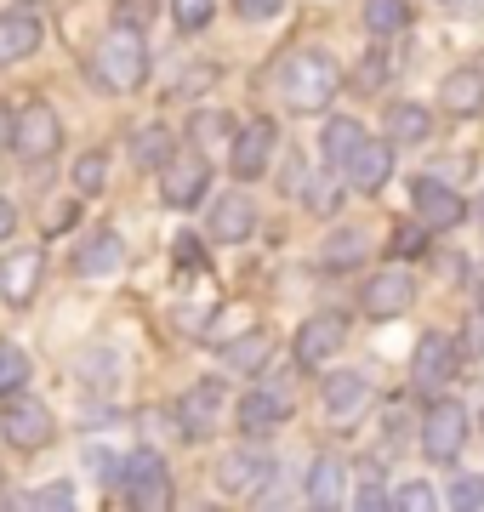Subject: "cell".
Wrapping results in <instances>:
<instances>
[{"label":"cell","instance_id":"d4e9b609","mask_svg":"<svg viewBox=\"0 0 484 512\" xmlns=\"http://www.w3.org/2000/svg\"><path fill=\"white\" fill-rule=\"evenodd\" d=\"M171 154H177V137H171L160 120H154V126H137V131H131V160L143 165V171H166Z\"/></svg>","mask_w":484,"mask_h":512},{"label":"cell","instance_id":"d6986e66","mask_svg":"<svg viewBox=\"0 0 484 512\" xmlns=\"http://www.w3.org/2000/svg\"><path fill=\"white\" fill-rule=\"evenodd\" d=\"M251 228H257V205L245 200V194L211 200V239L217 245H240V239H251Z\"/></svg>","mask_w":484,"mask_h":512},{"label":"cell","instance_id":"ab89813d","mask_svg":"<svg viewBox=\"0 0 484 512\" xmlns=\"http://www.w3.org/2000/svg\"><path fill=\"white\" fill-rule=\"evenodd\" d=\"M393 507H405V512H428V507H433V490H428V484H405V490L393 495Z\"/></svg>","mask_w":484,"mask_h":512},{"label":"cell","instance_id":"681fc988","mask_svg":"<svg viewBox=\"0 0 484 512\" xmlns=\"http://www.w3.org/2000/svg\"><path fill=\"white\" fill-rule=\"evenodd\" d=\"M0 495H6V473H0Z\"/></svg>","mask_w":484,"mask_h":512},{"label":"cell","instance_id":"4316f807","mask_svg":"<svg viewBox=\"0 0 484 512\" xmlns=\"http://www.w3.org/2000/svg\"><path fill=\"white\" fill-rule=\"evenodd\" d=\"M433 137V114L422 103H393L388 114V143H428Z\"/></svg>","mask_w":484,"mask_h":512},{"label":"cell","instance_id":"bcb514c9","mask_svg":"<svg viewBox=\"0 0 484 512\" xmlns=\"http://www.w3.org/2000/svg\"><path fill=\"white\" fill-rule=\"evenodd\" d=\"M12 234H18V205H12L6 194H0V245H6Z\"/></svg>","mask_w":484,"mask_h":512},{"label":"cell","instance_id":"4dcf8cb0","mask_svg":"<svg viewBox=\"0 0 484 512\" xmlns=\"http://www.w3.org/2000/svg\"><path fill=\"white\" fill-rule=\"evenodd\" d=\"M75 376H86L92 387L120 382V353H114V348H86V353H75Z\"/></svg>","mask_w":484,"mask_h":512},{"label":"cell","instance_id":"484cf974","mask_svg":"<svg viewBox=\"0 0 484 512\" xmlns=\"http://www.w3.org/2000/svg\"><path fill=\"white\" fill-rule=\"evenodd\" d=\"M439 97H445L450 114H479L484 109V69H456Z\"/></svg>","mask_w":484,"mask_h":512},{"label":"cell","instance_id":"3957f363","mask_svg":"<svg viewBox=\"0 0 484 512\" xmlns=\"http://www.w3.org/2000/svg\"><path fill=\"white\" fill-rule=\"evenodd\" d=\"M0 439L12 450H46L57 439V416L40 399H29V393H12L6 410H0Z\"/></svg>","mask_w":484,"mask_h":512},{"label":"cell","instance_id":"9c48e42d","mask_svg":"<svg viewBox=\"0 0 484 512\" xmlns=\"http://www.w3.org/2000/svg\"><path fill=\"white\" fill-rule=\"evenodd\" d=\"M274 143H280V131H274V120H245L240 131H234V143H228V165H234V177L240 183H251V177H262L268 171V160H274Z\"/></svg>","mask_w":484,"mask_h":512},{"label":"cell","instance_id":"74e56055","mask_svg":"<svg viewBox=\"0 0 484 512\" xmlns=\"http://www.w3.org/2000/svg\"><path fill=\"white\" fill-rule=\"evenodd\" d=\"M354 507H388V495H382V473H376V467H365V473H359V495H354Z\"/></svg>","mask_w":484,"mask_h":512},{"label":"cell","instance_id":"ee69618b","mask_svg":"<svg viewBox=\"0 0 484 512\" xmlns=\"http://www.w3.org/2000/svg\"><path fill=\"white\" fill-rule=\"evenodd\" d=\"M171 251H177V262H183V268H200V239H194V234H177V245H171Z\"/></svg>","mask_w":484,"mask_h":512},{"label":"cell","instance_id":"83f0119b","mask_svg":"<svg viewBox=\"0 0 484 512\" xmlns=\"http://www.w3.org/2000/svg\"><path fill=\"white\" fill-rule=\"evenodd\" d=\"M69 183H75L80 200L103 194V183H109V154H103V148H86V154L75 160V171H69Z\"/></svg>","mask_w":484,"mask_h":512},{"label":"cell","instance_id":"5bb4252c","mask_svg":"<svg viewBox=\"0 0 484 512\" xmlns=\"http://www.w3.org/2000/svg\"><path fill=\"white\" fill-rule=\"evenodd\" d=\"M416 302V279L405 268H382V274L365 285V313L371 319H399V313Z\"/></svg>","mask_w":484,"mask_h":512},{"label":"cell","instance_id":"d6a6232c","mask_svg":"<svg viewBox=\"0 0 484 512\" xmlns=\"http://www.w3.org/2000/svg\"><path fill=\"white\" fill-rule=\"evenodd\" d=\"M194 143H200V148H211V143H234V120H228L223 109L194 114Z\"/></svg>","mask_w":484,"mask_h":512},{"label":"cell","instance_id":"277c9868","mask_svg":"<svg viewBox=\"0 0 484 512\" xmlns=\"http://www.w3.org/2000/svg\"><path fill=\"white\" fill-rule=\"evenodd\" d=\"M274 478H280V467L262 456V450H228L217 461V490L234 495V501H262Z\"/></svg>","mask_w":484,"mask_h":512},{"label":"cell","instance_id":"603a6c76","mask_svg":"<svg viewBox=\"0 0 484 512\" xmlns=\"http://www.w3.org/2000/svg\"><path fill=\"white\" fill-rule=\"evenodd\" d=\"M342 484H348L342 456H319L308 467V507H342Z\"/></svg>","mask_w":484,"mask_h":512},{"label":"cell","instance_id":"4fadbf2b","mask_svg":"<svg viewBox=\"0 0 484 512\" xmlns=\"http://www.w3.org/2000/svg\"><path fill=\"white\" fill-rule=\"evenodd\" d=\"M40 274H46V251H12L6 256V268H0V302H12V308H29V296L40 291Z\"/></svg>","mask_w":484,"mask_h":512},{"label":"cell","instance_id":"7c38bea8","mask_svg":"<svg viewBox=\"0 0 484 512\" xmlns=\"http://www.w3.org/2000/svg\"><path fill=\"white\" fill-rule=\"evenodd\" d=\"M342 336H348V319H342V313H314V319L297 330V365L319 370L336 348H342Z\"/></svg>","mask_w":484,"mask_h":512},{"label":"cell","instance_id":"8d00e7d4","mask_svg":"<svg viewBox=\"0 0 484 512\" xmlns=\"http://www.w3.org/2000/svg\"><path fill=\"white\" fill-rule=\"evenodd\" d=\"M75 217H80V205H75V194H69V200H52L46 211H40V228H46V234H69Z\"/></svg>","mask_w":484,"mask_h":512},{"label":"cell","instance_id":"c3c4849f","mask_svg":"<svg viewBox=\"0 0 484 512\" xmlns=\"http://www.w3.org/2000/svg\"><path fill=\"white\" fill-rule=\"evenodd\" d=\"M12 143H18V114L0 103V148H12Z\"/></svg>","mask_w":484,"mask_h":512},{"label":"cell","instance_id":"f35d334b","mask_svg":"<svg viewBox=\"0 0 484 512\" xmlns=\"http://www.w3.org/2000/svg\"><path fill=\"white\" fill-rule=\"evenodd\" d=\"M382 80H388V63H382V57H365V63H359V74H354V86L359 92H376V86H382Z\"/></svg>","mask_w":484,"mask_h":512},{"label":"cell","instance_id":"60d3db41","mask_svg":"<svg viewBox=\"0 0 484 512\" xmlns=\"http://www.w3.org/2000/svg\"><path fill=\"white\" fill-rule=\"evenodd\" d=\"M285 0H234V12H240L245 23H262V18H274Z\"/></svg>","mask_w":484,"mask_h":512},{"label":"cell","instance_id":"7402d4cb","mask_svg":"<svg viewBox=\"0 0 484 512\" xmlns=\"http://www.w3.org/2000/svg\"><path fill=\"white\" fill-rule=\"evenodd\" d=\"M365 256H371V234H365V228H336V234L319 245V262H325L331 274H342V268H359Z\"/></svg>","mask_w":484,"mask_h":512},{"label":"cell","instance_id":"8fae6325","mask_svg":"<svg viewBox=\"0 0 484 512\" xmlns=\"http://www.w3.org/2000/svg\"><path fill=\"white\" fill-rule=\"evenodd\" d=\"M410 205H416V222L422 228H433V234H445V228H456V222L467 217V205L456 188L445 183H433V177H422V183L410 188Z\"/></svg>","mask_w":484,"mask_h":512},{"label":"cell","instance_id":"f1b7e54d","mask_svg":"<svg viewBox=\"0 0 484 512\" xmlns=\"http://www.w3.org/2000/svg\"><path fill=\"white\" fill-rule=\"evenodd\" d=\"M365 29H371V35H405L410 29V6L405 0H365Z\"/></svg>","mask_w":484,"mask_h":512},{"label":"cell","instance_id":"f6af8a7d","mask_svg":"<svg viewBox=\"0 0 484 512\" xmlns=\"http://www.w3.org/2000/svg\"><path fill=\"white\" fill-rule=\"evenodd\" d=\"M428 234H433V228H416V234L405 228V234L393 239V245H399V256H422V245H428Z\"/></svg>","mask_w":484,"mask_h":512},{"label":"cell","instance_id":"8992f818","mask_svg":"<svg viewBox=\"0 0 484 512\" xmlns=\"http://www.w3.org/2000/svg\"><path fill=\"white\" fill-rule=\"evenodd\" d=\"M467 444V410L456 399H433L428 416H422V450L433 461H456Z\"/></svg>","mask_w":484,"mask_h":512},{"label":"cell","instance_id":"ba28073f","mask_svg":"<svg viewBox=\"0 0 484 512\" xmlns=\"http://www.w3.org/2000/svg\"><path fill=\"white\" fill-rule=\"evenodd\" d=\"M29 165H46L63 148V120H57L52 103H29V109H18V143H12Z\"/></svg>","mask_w":484,"mask_h":512},{"label":"cell","instance_id":"7bdbcfd3","mask_svg":"<svg viewBox=\"0 0 484 512\" xmlns=\"http://www.w3.org/2000/svg\"><path fill=\"white\" fill-rule=\"evenodd\" d=\"M462 342H467V348H473V353L484 359V302H479L473 313H467V330H462Z\"/></svg>","mask_w":484,"mask_h":512},{"label":"cell","instance_id":"7a4b0ae2","mask_svg":"<svg viewBox=\"0 0 484 512\" xmlns=\"http://www.w3.org/2000/svg\"><path fill=\"white\" fill-rule=\"evenodd\" d=\"M336 86H342V74H336V63L325 52H297V57H285V69H280V92L285 103L297 114H319L325 103L336 97Z\"/></svg>","mask_w":484,"mask_h":512},{"label":"cell","instance_id":"cb8c5ba5","mask_svg":"<svg viewBox=\"0 0 484 512\" xmlns=\"http://www.w3.org/2000/svg\"><path fill=\"white\" fill-rule=\"evenodd\" d=\"M365 143V126L359 120H348V114H336V120H325V137H319V154H325V165H342L354 160V148Z\"/></svg>","mask_w":484,"mask_h":512},{"label":"cell","instance_id":"5b68a950","mask_svg":"<svg viewBox=\"0 0 484 512\" xmlns=\"http://www.w3.org/2000/svg\"><path fill=\"white\" fill-rule=\"evenodd\" d=\"M120 495L131 507H171V467L160 450H137L126 456V478H120Z\"/></svg>","mask_w":484,"mask_h":512},{"label":"cell","instance_id":"836d02e7","mask_svg":"<svg viewBox=\"0 0 484 512\" xmlns=\"http://www.w3.org/2000/svg\"><path fill=\"white\" fill-rule=\"evenodd\" d=\"M171 18H177L183 35H200L205 23L217 18V0H171Z\"/></svg>","mask_w":484,"mask_h":512},{"label":"cell","instance_id":"ffe728a7","mask_svg":"<svg viewBox=\"0 0 484 512\" xmlns=\"http://www.w3.org/2000/svg\"><path fill=\"white\" fill-rule=\"evenodd\" d=\"M35 46H40V18L29 12V6H18V12H0V69L23 63Z\"/></svg>","mask_w":484,"mask_h":512},{"label":"cell","instance_id":"1f68e13d","mask_svg":"<svg viewBox=\"0 0 484 512\" xmlns=\"http://www.w3.org/2000/svg\"><path fill=\"white\" fill-rule=\"evenodd\" d=\"M29 376H35V359H29L23 348H12V342H6V348H0V399L23 393V387H29Z\"/></svg>","mask_w":484,"mask_h":512},{"label":"cell","instance_id":"f546056e","mask_svg":"<svg viewBox=\"0 0 484 512\" xmlns=\"http://www.w3.org/2000/svg\"><path fill=\"white\" fill-rule=\"evenodd\" d=\"M268 353H274V342H268V330H245L240 342H228V370H262L268 365Z\"/></svg>","mask_w":484,"mask_h":512},{"label":"cell","instance_id":"b9f144b4","mask_svg":"<svg viewBox=\"0 0 484 512\" xmlns=\"http://www.w3.org/2000/svg\"><path fill=\"white\" fill-rule=\"evenodd\" d=\"M456 507H484V478H456Z\"/></svg>","mask_w":484,"mask_h":512},{"label":"cell","instance_id":"ac0fdd59","mask_svg":"<svg viewBox=\"0 0 484 512\" xmlns=\"http://www.w3.org/2000/svg\"><path fill=\"white\" fill-rule=\"evenodd\" d=\"M342 177H348L359 194H376V188L393 177V143H371V137H365V143L354 148V160L342 165Z\"/></svg>","mask_w":484,"mask_h":512},{"label":"cell","instance_id":"30bf717a","mask_svg":"<svg viewBox=\"0 0 484 512\" xmlns=\"http://www.w3.org/2000/svg\"><path fill=\"white\" fill-rule=\"evenodd\" d=\"M291 387L285 382H268V387H251L240 399V433H251V439H262V433H274L285 416H291Z\"/></svg>","mask_w":484,"mask_h":512},{"label":"cell","instance_id":"44dd1931","mask_svg":"<svg viewBox=\"0 0 484 512\" xmlns=\"http://www.w3.org/2000/svg\"><path fill=\"white\" fill-rule=\"evenodd\" d=\"M365 404H371V387H365L359 370H336V376H325V416L331 421H354Z\"/></svg>","mask_w":484,"mask_h":512},{"label":"cell","instance_id":"6da1fadb","mask_svg":"<svg viewBox=\"0 0 484 512\" xmlns=\"http://www.w3.org/2000/svg\"><path fill=\"white\" fill-rule=\"evenodd\" d=\"M86 69H92V80L103 92H137L149 80V40H143V29L137 23H114L109 35L92 46Z\"/></svg>","mask_w":484,"mask_h":512},{"label":"cell","instance_id":"e0dca14e","mask_svg":"<svg viewBox=\"0 0 484 512\" xmlns=\"http://www.w3.org/2000/svg\"><path fill=\"white\" fill-rule=\"evenodd\" d=\"M120 262H126V239L114 234V228H97V234H86V245L75 251V274L80 279H109V274H120Z\"/></svg>","mask_w":484,"mask_h":512},{"label":"cell","instance_id":"d590c367","mask_svg":"<svg viewBox=\"0 0 484 512\" xmlns=\"http://www.w3.org/2000/svg\"><path fill=\"white\" fill-rule=\"evenodd\" d=\"M80 495H75V484L63 478V484H40L35 495H29V507H40V512H63V507H75Z\"/></svg>","mask_w":484,"mask_h":512},{"label":"cell","instance_id":"2e32d148","mask_svg":"<svg viewBox=\"0 0 484 512\" xmlns=\"http://www.w3.org/2000/svg\"><path fill=\"white\" fill-rule=\"evenodd\" d=\"M217 410H223V387L217 382H194L177 399V427H183V439H205L211 427H217Z\"/></svg>","mask_w":484,"mask_h":512},{"label":"cell","instance_id":"e575fe53","mask_svg":"<svg viewBox=\"0 0 484 512\" xmlns=\"http://www.w3.org/2000/svg\"><path fill=\"white\" fill-rule=\"evenodd\" d=\"M86 473H97V484L120 490V478H126V456H109V450H86Z\"/></svg>","mask_w":484,"mask_h":512},{"label":"cell","instance_id":"7dc6e473","mask_svg":"<svg viewBox=\"0 0 484 512\" xmlns=\"http://www.w3.org/2000/svg\"><path fill=\"white\" fill-rule=\"evenodd\" d=\"M331 205H336V188H331V183H314V188H308V211H331Z\"/></svg>","mask_w":484,"mask_h":512},{"label":"cell","instance_id":"9a60e30c","mask_svg":"<svg viewBox=\"0 0 484 512\" xmlns=\"http://www.w3.org/2000/svg\"><path fill=\"white\" fill-rule=\"evenodd\" d=\"M410 376H416V387H445L450 376H456V342H450L445 330H428V336L416 342Z\"/></svg>","mask_w":484,"mask_h":512},{"label":"cell","instance_id":"52a82bcc","mask_svg":"<svg viewBox=\"0 0 484 512\" xmlns=\"http://www.w3.org/2000/svg\"><path fill=\"white\" fill-rule=\"evenodd\" d=\"M211 194V165L200 154H171L166 171H160V200L171 211H188V205H200Z\"/></svg>","mask_w":484,"mask_h":512}]
</instances>
